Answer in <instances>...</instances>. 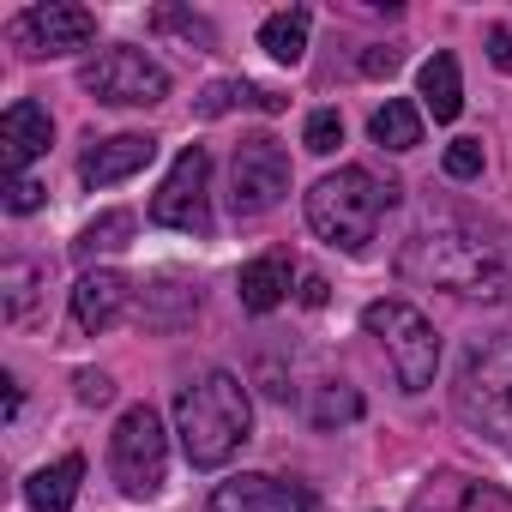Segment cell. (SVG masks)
<instances>
[{
  "mask_svg": "<svg viewBox=\"0 0 512 512\" xmlns=\"http://www.w3.org/2000/svg\"><path fill=\"white\" fill-rule=\"evenodd\" d=\"M247 428H253V404H247L235 374L217 368V374H199L193 386L175 392V434H181L187 464H199V470L229 464L241 452Z\"/></svg>",
  "mask_w": 512,
  "mask_h": 512,
  "instance_id": "obj_1",
  "label": "cell"
},
{
  "mask_svg": "<svg viewBox=\"0 0 512 512\" xmlns=\"http://www.w3.org/2000/svg\"><path fill=\"white\" fill-rule=\"evenodd\" d=\"M404 278H428L452 296H500L506 284V266H500V247L482 241L476 229H452V223H428L410 235L404 260H398Z\"/></svg>",
  "mask_w": 512,
  "mask_h": 512,
  "instance_id": "obj_2",
  "label": "cell"
},
{
  "mask_svg": "<svg viewBox=\"0 0 512 512\" xmlns=\"http://www.w3.org/2000/svg\"><path fill=\"white\" fill-rule=\"evenodd\" d=\"M392 205H398V181H380L362 163H350L338 175H320L308 187V223H314V235L332 241V247H350V253L374 241V229H380V217Z\"/></svg>",
  "mask_w": 512,
  "mask_h": 512,
  "instance_id": "obj_3",
  "label": "cell"
},
{
  "mask_svg": "<svg viewBox=\"0 0 512 512\" xmlns=\"http://www.w3.org/2000/svg\"><path fill=\"white\" fill-rule=\"evenodd\" d=\"M458 416L500 452H512V332L476 338L458 362V386H452Z\"/></svg>",
  "mask_w": 512,
  "mask_h": 512,
  "instance_id": "obj_4",
  "label": "cell"
},
{
  "mask_svg": "<svg viewBox=\"0 0 512 512\" xmlns=\"http://www.w3.org/2000/svg\"><path fill=\"white\" fill-rule=\"evenodd\" d=\"M362 326H368V338L386 350V362H392V374H398V386H404V392H428V386H434L440 338H434V326H428V314H422V308H410V302L386 296V302H368Z\"/></svg>",
  "mask_w": 512,
  "mask_h": 512,
  "instance_id": "obj_5",
  "label": "cell"
},
{
  "mask_svg": "<svg viewBox=\"0 0 512 512\" xmlns=\"http://www.w3.org/2000/svg\"><path fill=\"white\" fill-rule=\"evenodd\" d=\"M109 470H115V482H121L127 500H151V494L163 488L169 434H163V422H157L151 404L121 410V422H115V434H109Z\"/></svg>",
  "mask_w": 512,
  "mask_h": 512,
  "instance_id": "obj_6",
  "label": "cell"
},
{
  "mask_svg": "<svg viewBox=\"0 0 512 512\" xmlns=\"http://www.w3.org/2000/svg\"><path fill=\"white\" fill-rule=\"evenodd\" d=\"M79 85H85L97 103H109V109H151V103L169 97V73H163V61H151V55L133 49V43L103 49V55L79 73Z\"/></svg>",
  "mask_w": 512,
  "mask_h": 512,
  "instance_id": "obj_7",
  "label": "cell"
},
{
  "mask_svg": "<svg viewBox=\"0 0 512 512\" xmlns=\"http://www.w3.org/2000/svg\"><path fill=\"white\" fill-rule=\"evenodd\" d=\"M284 193H290V151L266 133L241 139L235 163H229V211L235 217H266Z\"/></svg>",
  "mask_w": 512,
  "mask_h": 512,
  "instance_id": "obj_8",
  "label": "cell"
},
{
  "mask_svg": "<svg viewBox=\"0 0 512 512\" xmlns=\"http://www.w3.org/2000/svg\"><path fill=\"white\" fill-rule=\"evenodd\" d=\"M13 49L25 61H55V55H79L97 43V13L73 7V0H43V7H25L13 19Z\"/></svg>",
  "mask_w": 512,
  "mask_h": 512,
  "instance_id": "obj_9",
  "label": "cell"
},
{
  "mask_svg": "<svg viewBox=\"0 0 512 512\" xmlns=\"http://www.w3.org/2000/svg\"><path fill=\"white\" fill-rule=\"evenodd\" d=\"M151 223L181 229V235H211V157H205V145H187L175 157V169L163 175V187L151 199Z\"/></svg>",
  "mask_w": 512,
  "mask_h": 512,
  "instance_id": "obj_10",
  "label": "cell"
},
{
  "mask_svg": "<svg viewBox=\"0 0 512 512\" xmlns=\"http://www.w3.org/2000/svg\"><path fill=\"white\" fill-rule=\"evenodd\" d=\"M211 512H314V494H308V482H284V476H266V470H247V476L217 482Z\"/></svg>",
  "mask_w": 512,
  "mask_h": 512,
  "instance_id": "obj_11",
  "label": "cell"
},
{
  "mask_svg": "<svg viewBox=\"0 0 512 512\" xmlns=\"http://www.w3.org/2000/svg\"><path fill=\"white\" fill-rule=\"evenodd\" d=\"M49 139H55V121H49V109L31 103V97L0 115V169H7V181L25 175V163H37V157L49 151Z\"/></svg>",
  "mask_w": 512,
  "mask_h": 512,
  "instance_id": "obj_12",
  "label": "cell"
},
{
  "mask_svg": "<svg viewBox=\"0 0 512 512\" xmlns=\"http://www.w3.org/2000/svg\"><path fill=\"white\" fill-rule=\"evenodd\" d=\"M151 157H157V139H151V133H115V139H97V145L79 157V181H85V187H115V181L139 175Z\"/></svg>",
  "mask_w": 512,
  "mask_h": 512,
  "instance_id": "obj_13",
  "label": "cell"
},
{
  "mask_svg": "<svg viewBox=\"0 0 512 512\" xmlns=\"http://www.w3.org/2000/svg\"><path fill=\"white\" fill-rule=\"evenodd\" d=\"M410 512H512V494L476 476H434L416 488Z\"/></svg>",
  "mask_w": 512,
  "mask_h": 512,
  "instance_id": "obj_14",
  "label": "cell"
},
{
  "mask_svg": "<svg viewBox=\"0 0 512 512\" xmlns=\"http://www.w3.org/2000/svg\"><path fill=\"white\" fill-rule=\"evenodd\" d=\"M290 278H296V260H290L284 247H272V253H260V260H247V266H241L235 296H241L247 314H272V308L290 302Z\"/></svg>",
  "mask_w": 512,
  "mask_h": 512,
  "instance_id": "obj_15",
  "label": "cell"
},
{
  "mask_svg": "<svg viewBox=\"0 0 512 512\" xmlns=\"http://www.w3.org/2000/svg\"><path fill=\"white\" fill-rule=\"evenodd\" d=\"M127 296H133V284L121 272H85L73 284V320H79V332H109L121 320Z\"/></svg>",
  "mask_w": 512,
  "mask_h": 512,
  "instance_id": "obj_16",
  "label": "cell"
},
{
  "mask_svg": "<svg viewBox=\"0 0 512 512\" xmlns=\"http://www.w3.org/2000/svg\"><path fill=\"white\" fill-rule=\"evenodd\" d=\"M79 482H85V458H79V452H67V458L43 464V470L25 482V500H31V512H73Z\"/></svg>",
  "mask_w": 512,
  "mask_h": 512,
  "instance_id": "obj_17",
  "label": "cell"
},
{
  "mask_svg": "<svg viewBox=\"0 0 512 512\" xmlns=\"http://www.w3.org/2000/svg\"><path fill=\"white\" fill-rule=\"evenodd\" d=\"M43 290H49V266L43 260H7V266H0V308H7L13 326H25L37 314Z\"/></svg>",
  "mask_w": 512,
  "mask_h": 512,
  "instance_id": "obj_18",
  "label": "cell"
},
{
  "mask_svg": "<svg viewBox=\"0 0 512 512\" xmlns=\"http://www.w3.org/2000/svg\"><path fill=\"white\" fill-rule=\"evenodd\" d=\"M416 97H422V109L434 115V121H458V109H464V79H458V55H434L428 67H422V79H416Z\"/></svg>",
  "mask_w": 512,
  "mask_h": 512,
  "instance_id": "obj_19",
  "label": "cell"
},
{
  "mask_svg": "<svg viewBox=\"0 0 512 512\" xmlns=\"http://www.w3.org/2000/svg\"><path fill=\"white\" fill-rule=\"evenodd\" d=\"M193 308H199V290H187L181 278H151L145 296H139V320L145 326H181Z\"/></svg>",
  "mask_w": 512,
  "mask_h": 512,
  "instance_id": "obj_20",
  "label": "cell"
},
{
  "mask_svg": "<svg viewBox=\"0 0 512 512\" xmlns=\"http://www.w3.org/2000/svg\"><path fill=\"white\" fill-rule=\"evenodd\" d=\"M368 133H374L380 151H416V145H422V109L404 103V97H392L386 109H374Z\"/></svg>",
  "mask_w": 512,
  "mask_h": 512,
  "instance_id": "obj_21",
  "label": "cell"
},
{
  "mask_svg": "<svg viewBox=\"0 0 512 512\" xmlns=\"http://www.w3.org/2000/svg\"><path fill=\"white\" fill-rule=\"evenodd\" d=\"M133 211H103V217H91L85 229H79V241H73V260H97V253H121L127 241H133Z\"/></svg>",
  "mask_w": 512,
  "mask_h": 512,
  "instance_id": "obj_22",
  "label": "cell"
},
{
  "mask_svg": "<svg viewBox=\"0 0 512 512\" xmlns=\"http://www.w3.org/2000/svg\"><path fill=\"white\" fill-rule=\"evenodd\" d=\"M235 103H253V109H266V115H278V109H284V97H278V91H260V85H247V79H217V85H205L199 115H205V121H217V115H229Z\"/></svg>",
  "mask_w": 512,
  "mask_h": 512,
  "instance_id": "obj_23",
  "label": "cell"
},
{
  "mask_svg": "<svg viewBox=\"0 0 512 512\" xmlns=\"http://www.w3.org/2000/svg\"><path fill=\"white\" fill-rule=\"evenodd\" d=\"M308 7H290V13H272L266 25H260V49L272 55V61H302V49H308Z\"/></svg>",
  "mask_w": 512,
  "mask_h": 512,
  "instance_id": "obj_24",
  "label": "cell"
},
{
  "mask_svg": "<svg viewBox=\"0 0 512 512\" xmlns=\"http://www.w3.org/2000/svg\"><path fill=\"white\" fill-rule=\"evenodd\" d=\"M151 25H157V31H169V37H181L187 49H217L211 19H199V13H187V7H157V13H151Z\"/></svg>",
  "mask_w": 512,
  "mask_h": 512,
  "instance_id": "obj_25",
  "label": "cell"
},
{
  "mask_svg": "<svg viewBox=\"0 0 512 512\" xmlns=\"http://www.w3.org/2000/svg\"><path fill=\"white\" fill-rule=\"evenodd\" d=\"M308 416H314V428H344L362 416V398H356V386H320Z\"/></svg>",
  "mask_w": 512,
  "mask_h": 512,
  "instance_id": "obj_26",
  "label": "cell"
},
{
  "mask_svg": "<svg viewBox=\"0 0 512 512\" xmlns=\"http://www.w3.org/2000/svg\"><path fill=\"white\" fill-rule=\"evenodd\" d=\"M302 145H308L314 157H332V151L344 145V121H338V109H314V115H308V133H302Z\"/></svg>",
  "mask_w": 512,
  "mask_h": 512,
  "instance_id": "obj_27",
  "label": "cell"
},
{
  "mask_svg": "<svg viewBox=\"0 0 512 512\" xmlns=\"http://www.w3.org/2000/svg\"><path fill=\"white\" fill-rule=\"evenodd\" d=\"M446 175L452 181H476L482 175V139H452L446 145Z\"/></svg>",
  "mask_w": 512,
  "mask_h": 512,
  "instance_id": "obj_28",
  "label": "cell"
},
{
  "mask_svg": "<svg viewBox=\"0 0 512 512\" xmlns=\"http://www.w3.org/2000/svg\"><path fill=\"white\" fill-rule=\"evenodd\" d=\"M43 193H49L43 181H31V175H13V181H7V211H19V217H25V211H37V205H43Z\"/></svg>",
  "mask_w": 512,
  "mask_h": 512,
  "instance_id": "obj_29",
  "label": "cell"
},
{
  "mask_svg": "<svg viewBox=\"0 0 512 512\" xmlns=\"http://www.w3.org/2000/svg\"><path fill=\"white\" fill-rule=\"evenodd\" d=\"M73 386H79V404H91V410L115 398V380H109V374H97V368H85V374H79Z\"/></svg>",
  "mask_w": 512,
  "mask_h": 512,
  "instance_id": "obj_30",
  "label": "cell"
},
{
  "mask_svg": "<svg viewBox=\"0 0 512 512\" xmlns=\"http://www.w3.org/2000/svg\"><path fill=\"white\" fill-rule=\"evenodd\" d=\"M404 67V49H362V73L368 79H392Z\"/></svg>",
  "mask_w": 512,
  "mask_h": 512,
  "instance_id": "obj_31",
  "label": "cell"
},
{
  "mask_svg": "<svg viewBox=\"0 0 512 512\" xmlns=\"http://www.w3.org/2000/svg\"><path fill=\"white\" fill-rule=\"evenodd\" d=\"M488 61H494L500 73H512V31H506V25L488 31Z\"/></svg>",
  "mask_w": 512,
  "mask_h": 512,
  "instance_id": "obj_32",
  "label": "cell"
},
{
  "mask_svg": "<svg viewBox=\"0 0 512 512\" xmlns=\"http://www.w3.org/2000/svg\"><path fill=\"white\" fill-rule=\"evenodd\" d=\"M302 302L308 308H326V278H302Z\"/></svg>",
  "mask_w": 512,
  "mask_h": 512,
  "instance_id": "obj_33",
  "label": "cell"
}]
</instances>
